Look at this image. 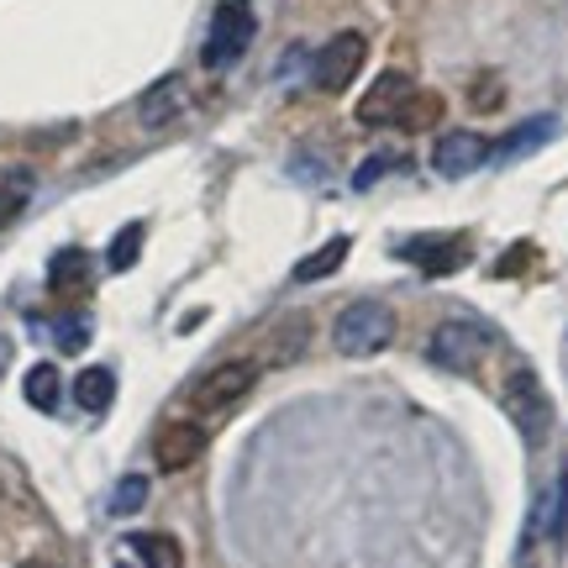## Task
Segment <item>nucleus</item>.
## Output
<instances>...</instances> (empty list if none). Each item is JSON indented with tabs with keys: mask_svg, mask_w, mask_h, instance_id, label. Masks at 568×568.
I'll return each instance as SVG.
<instances>
[{
	"mask_svg": "<svg viewBox=\"0 0 568 568\" xmlns=\"http://www.w3.org/2000/svg\"><path fill=\"white\" fill-rule=\"evenodd\" d=\"M500 406H506V416L516 422V432H521L531 447L548 443V432H552V400H548V389H542V379H537L527 364H516L506 374Z\"/></svg>",
	"mask_w": 568,
	"mask_h": 568,
	"instance_id": "nucleus-1",
	"label": "nucleus"
},
{
	"mask_svg": "<svg viewBox=\"0 0 568 568\" xmlns=\"http://www.w3.org/2000/svg\"><path fill=\"white\" fill-rule=\"evenodd\" d=\"M395 337V316L379 301H353L343 305V316L332 322V343L343 358H368V353H385Z\"/></svg>",
	"mask_w": 568,
	"mask_h": 568,
	"instance_id": "nucleus-2",
	"label": "nucleus"
},
{
	"mask_svg": "<svg viewBox=\"0 0 568 568\" xmlns=\"http://www.w3.org/2000/svg\"><path fill=\"white\" fill-rule=\"evenodd\" d=\"M489 347H495V332L485 322H443L432 332V343H426V358L437 368H453V374H474V368L489 358Z\"/></svg>",
	"mask_w": 568,
	"mask_h": 568,
	"instance_id": "nucleus-3",
	"label": "nucleus"
},
{
	"mask_svg": "<svg viewBox=\"0 0 568 568\" xmlns=\"http://www.w3.org/2000/svg\"><path fill=\"white\" fill-rule=\"evenodd\" d=\"M253 379H258V364H253V358H226V364H216L211 374L195 379L190 406L201 410V416H222L226 406H237L247 389H253Z\"/></svg>",
	"mask_w": 568,
	"mask_h": 568,
	"instance_id": "nucleus-4",
	"label": "nucleus"
},
{
	"mask_svg": "<svg viewBox=\"0 0 568 568\" xmlns=\"http://www.w3.org/2000/svg\"><path fill=\"white\" fill-rule=\"evenodd\" d=\"M247 42H253V11H247L243 0H232L216 11L211 21V38H205V69H226V63H237L247 53Z\"/></svg>",
	"mask_w": 568,
	"mask_h": 568,
	"instance_id": "nucleus-5",
	"label": "nucleus"
},
{
	"mask_svg": "<svg viewBox=\"0 0 568 568\" xmlns=\"http://www.w3.org/2000/svg\"><path fill=\"white\" fill-rule=\"evenodd\" d=\"M406 264H416L426 280H447L468 264V237H443V232H426V237H406L395 247Z\"/></svg>",
	"mask_w": 568,
	"mask_h": 568,
	"instance_id": "nucleus-6",
	"label": "nucleus"
},
{
	"mask_svg": "<svg viewBox=\"0 0 568 568\" xmlns=\"http://www.w3.org/2000/svg\"><path fill=\"white\" fill-rule=\"evenodd\" d=\"M364 59H368L364 32H337V38L322 48V59H316V84H322L326 95H343L347 84L358 80Z\"/></svg>",
	"mask_w": 568,
	"mask_h": 568,
	"instance_id": "nucleus-7",
	"label": "nucleus"
},
{
	"mask_svg": "<svg viewBox=\"0 0 568 568\" xmlns=\"http://www.w3.org/2000/svg\"><path fill=\"white\" fill-rule=\"evenodd\" d=\"M201 453H205V426H195V422H169L159 437H153V464H159L163 474L190 468Z\"/></svg>",
	"mask_w": 568,
	"mask_h": 568,
	"instance_id": "nucleus-8",
	"label": "nucleus"
},
{
	"mask_svg": "<svg viewBox=\"0 0 568 568\" xmlns=\"http://www.w3.org/2000/svg\"><path fill=\"white\" fill-rule=\"evenodd\" d=\"M489 163V142L479 132H447L437 142V153H432V169L443 174V180H464L474 169H485Z\"/></svg>",
	"mask_w": 568,
	"mask_h": 568,
	"instance_id": "nucleus-9",
	"label": "nucleus"
},
{
	"mask_svg": "<svg viewBox=\"0 0 568 568\" xmlns=\"http://www.w3.org/2000/svg\"><path fill=\"white\" fill-rule=\"evenodd\" d=\"M406 95H410V80L400 74V69H385L379 80L368 84L364 101H358V122H364V126H389L395 116H400Z\"/></svg>",
	"mask_w": 568,
	"mask_h": 568,
	"instance_id": "nucleus-10",
	"label": "nucleus"
},
{
	"mask_svg": "<svg viewBox=\"0 0 568 568\" xmlns=\"http://www.w3.org/2000/svg\"><path fill=\"white\" fill-rule=\"evenodd\" d=\"M537 537H548V542H564L568 531V468L552 479V489L542 495V506H537V521H531Z\"/></svg>",
	"mask_w": 568,
	"mask_h": 568,
	"instance_id": "nucleus-11",
	"label": "nucleus"
},
{
	"mask_svg": "<svg viewBox=\"0 0 568 568\" xmlns=\"http://www.w3.org/2000/svg\"><path fill=\"white\" fill-rule=\"evenodd\" d=\"M184 101H190V95H184V80H180V74H174V80H159L153 90H148V95H142V122H148V126L174 122V116L184 111Z\"/></svg>",
	"mask_w": 568,
	"mask_h": 568,
	"instance_id": "nucleus-12",
	"label": "nucleus"
},
{
	"mask_svg": "<svg viewBox=\"0 0 568 568\" xmlns=\"http://www.w3.org/2000/svg\"><path fill=\"white\" fill-rule=\"evenodd\" d=\"M126 548L138 552L148 568H184V552H180V542L174 537H163V531H138Z\"/></svg>",
	"mask_w": 568,
	"mask_h": 568,
	"instance_id": "nucleus-13",
	"label": "nucleus"
},
{
	"mask_svg": "<svg viewBox=\"0 0 568 568\" xmlns=\"http://www.w3.org/2000/svg\"><path fill=\"white\" fill-rule=\"evenodd\" d=\"M74 400L101 416V410L116 400V374H111V368H84L80 379H74Z\"/></svg>",
	"mask_w": 568,
	"mask_h": 568,
	"instance_id": "nucleus-14",
	"label": "nucleus"
},
{
	"mask_svg": "<svg viewBox=\"0 0 568 568\" xmlns=\"http://www.w3.org/2000/svg\"><path fill=\"white\" fill-rule=\"evenodd\" d=\"M343 258H347V237H332L326 247H316L311 258H301V264H295V284H316V280H326V274H337V268H343Z\"/></svg>",
	"mask_w": 568,
	"mask_h": 568,
	"instance_id": "nucleus-15",
	"label": "nucleus"
},
{
	"mask_svg": "<svg viewBox=\"0 0 568 568\" xmlns=\"http://www.w3.org/2000/svg\"><path fill=\"white\" fill-rule=\"evenodd\" d=\"M443 116V95H432V90H410L406 105H400V116L395 126H406V132H426V126H437Z\"/></svg>",
	"mask_w": 568,
	"mask_h": 568,
	"instance_id": "nucleus-16",
	"label": "nucleus"
},
{
	"mask_svg": "<svg viewBox=\"0 0 568 568\" xmlns=\"http://www.w3.org/2000/svg\"><path fill=\"white\" fill-rule=\"evenodd\" d=\"M27 406H38V410H53L59 406V389H63V379H59V364H32L27 368Z\"/></svg>",
	"mask_w": 568,
	"mask_h": 568,
	"instance_id": "nucleus-17",
	"label": "nucleus"
},
{
	"mask_svg": "<svg viewBox=\"0 0 568 568\" xmlns=\"http://www.w3.org/2000/svg\"><path fill=\"white\" fill-rule=\"evenodd\" d=\"M552 132H558V122H552V116H537V122L516 126V132H510V138L495 148V153H500V159H521V153H531V148H542Z\"/></svg>",
	"mask_w": 568,
	"mask_h": 568,
	"instance_id": "nucleus-18",
	"label": "nucleus"
},
{
	"mask_svg": "<svg viewBox=\"0 0 568 568\" xmlns=\"http://www.w3.org/2000/svg\"><path fill=\"white\" fill-rule=\"evenodd\" d=\"M90 280V258H84V247H63L59 258H53V290H80Z\"/></svg>",
	"mask_w": 568,
	"mask_h": 568,
	"instance_id": "nucleus-19",
	"label": "nucleus"
},
{
	"mask_svg": "<svg viewBox=\"0 0 568 568\" xmlns=\"http://www.w3.org/2000/svg\"><path fill=\"white\" fill-rule=\"evenodd\" d=\"M138 253H142V222H132L116 232V243L105 253V268H111V274H126V268L138 264Z\"/></svg>",
	"mask_w": 568,
	"mask_h": 568,
	"instance_id": "nucleus-20",
	"label": "nucleus"
},
{
	"mask_svg": "<svg viewBox=\"0 0 568 568\" xmlns=\"http://www.w3.org/2000/svg\"><path fill=\"white\" fill-rule=\"evenodd\" d=\"M142 500H148V479L126 474L122 485H116V495H111V516H132V510H142Z\"/></svg>",
	"mask_w": 568,
	"mask_h": 568,
	"instance_id": "nucleus-21",
	"label": "nucleus"
},
{
	"mask_svg": "<svg viewBox=\"0 0 568 568\" xmlns=\"http://www.w3.org/2000/svg\"><path fill=\"white\" fill-rule=\"evenodd\" d=\"M389 169H406V159H400V153H379V159L358 163V174H353V190H368V184H379Z\"/></svg>",
	"mask_w": 568,
	"mask_h": 568,
	"instance_id": "nucleus-22",
	"label": "nucleus"
},
{
	"mask_svg": "<svg viewBox=\"0 0 568 568\" xmlns=\"http://www.w3.org/2000/svg\"><path fill=\"white\" fill-rule=\"evenodd\" d=\"M53 343H59L63 353H80V347L90 343V322H84V316H63V322H53Z\"/></svg>",
	"mask_w": 568,
	"mask_h": 568,
	"instance_id": "nucleus-23",
	"label": "nucleus"
},
{
	"mask_svg": "<svg viewBox=\"0 0 568 568\" xmlns=\"http://www.w3.org/2000/svg\"><path fill=\"white\" fill-rule=\"evenodd\" d=\"M527 264H537V247H531V243H516L506 258L495 264V280H516V274H521Z\"/></svg>",
	"mask_w": 568,
	"mask_h": 568,
	"instance_id": "nucleus-24",
	"label": "nucleus"
},
{
	"mask_svg": "<svg viewBox=\"0 0 568 568\" xmlns=\"http://www.w3.org/2000/svg\"><path fill=\"white\" fill-rule=\"evenodd\" d=\"M474 105H479V111H495V105H500V84L479 80V84H474Z\"/></svg>",
	"mask_w": 568,
	"mask_h": 568,
	"instance_id": "nucleus-25",
	"label": "nucleus"
},
{
	"mask_svg": "<svg viewBox=\"0 0 568 568\" xmlns=\"http://www.w3.org/2000/svg\"><path fill=\"white\" fill-rule=\"evenodd\" d=\"M21 568H53V564H21Z\"/></svg>",
	"mask_w": 568,
	"mask_h": 568,
	"instance_id": "nucleus-26",
	"label": "nucleus"
}]
</instances>
